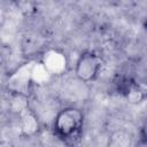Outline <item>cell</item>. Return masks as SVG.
Instances as JSON below:
<instances>
[{"label":"cell","mask_w":147,"mask_h":147,"mask_svg":"<svg viewBox=\"0 0 147 147\" xmlns=\"http://www.w3.org/2000/svg\"><path fill=\"white\" fill-rule=\"evenodd\" d=\"M139 138H140L141 144H144L145 146H147V117H146V119L144 121V123H142L141 126H140V130H139Z\"/></svg>","instance_id":"obj_7"},{"label":"cell","mask_w":147,"mask_h":147,"mask_svg":"<svg viewBox=\"0 0 147 147\" xmlns=\"http://www.w3.org/2000/svg\"><path fill=\"white\" fill-rule=\"evenodd\" d=\"M144 29H145V31L147 32V16H146V18H145V21H144Z\"/></svg>","instance_id":"obj_8"},{"label":"cell","mask_w":147,"mask_h":147,"mask_svg":"<svg viewBox=\"0 0 147 147\" xmlns=\"http://www.w3.org/2000/svg\"><path fill=\"white\" fill-rule=\"evenodd\" d=\"M33 63H25L17 68L8 78V90L11 94L28 96L32 82Z\"/></svg>","instance_id":"obj_3"},{"label":"cell","mask_w":147,"mask_h":147,"mask_svg":"<svg viewBox=\"0 0 147 147\" xmlns=\"http://www.w3.org/2000/svg\"><path fill=\"white\" fill-rule=\"evenodd\" d=\"M20 129L24 136H33L39 131V122L34 113L29 108L24 107L20 113Z\"/></svg>","instance_id":"obj_6"},{"label":"cell","mask_w":147,"mask_h":147,"mask_svg":"<svg viewBox=\"0 0 147 147\" xmlns=\"http://www.w3.org/2000/svg\"><path fill=\"white\" fill-rule=\"evenodd\" d=\"M102 69V60L92 51L83 52L75 64V75L83 83H92L98 79Z\"/></svg>","instance_id":"obj_2"},{"label":"cell","mask_w":147,"mask_h":147,"mask_svg":"<svg viewBox=\"0 0 147 147\" xmlns=\"http://www.w3.org/2000/svg\"><path fill=\"white\" fill-rule=\"evenodd\" d=\"M115 86L117 93L124 96L126 101L132 105L142 102L147 96L146 91L142 88V86L131 77H119L115 82Z\"/></svg>","instance_id":"obj_4"},{"label":"cell","mask_w":147,"mask_h":147,"mask_svg":"<svg viewBox=\"0 0 147 147\" xmlns=\"http://www.w3.org/2000/svg\"><path fill=\"white\" fill-rule=\"evenodd\" d=\"M40 63L49 72L51 76H61L68 69V56L59 48H48L44 52Z\"/></svg>","instance_id":"obj_5"},{"label":"cell","mask_w":147,"mask_h":147,"mask_svg":"<svg viewBox=\"0 0 147 147\" xmlns=\"http://www.w3.org/2000/svg\"><path fill=\"white\" fill-rule=\"evenodd\" d=\"M84 113L77 107H64L57 111L53 121L55 137L68 146H76L84 131Z\"/></svg>","instance_id":"obj_1"}]
</instances>
